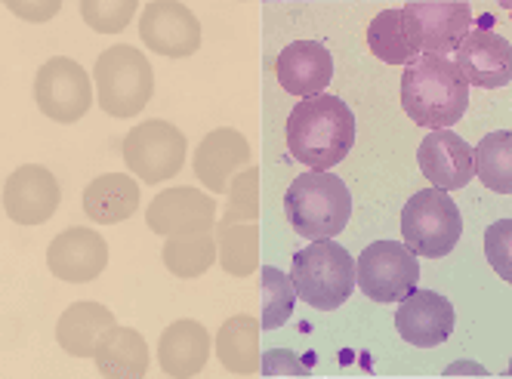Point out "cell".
I'll return each instance as SVG.
<instances>
[{
	"label": "cell",
	"mask_w": 512,
	"mask_h": 379,
	"mask_svg": "<svg viewBox=\"0 0 512 379\" xmlns=\"http://www.w3.org/2000/svg\"><path fill=\"white\" fill-rule=\"evenodd\" d=\"M287 151L309 170H334L349 158L358 136L352 108L331 93L306 96L287 118Z\"/></svg>",
	"instance_id": "1"
},
{
	"label": "cell",
	"mask_w": 512,
	"mask_h": 379,
	"mask_svg": "<svg viewBox=\"0 0 512 379\" xmlns=\"http://www.w3.org/2000/svg\"><path fill=\"white\" fill-rule=\"evenodd\" d=\"M401 108L426 130L454 127L469 108V81L454 59L420 53L401 74Z\"/></svg>",
	"instance_id": "2"
},
{
	"label": "cell",
	"mask_w": 512,
	"mask_h": 379,
	"mask_svg": "<svg viewBox=\"0 0 512 379\" xmlns=\"http://www.w3.org/2000/svg\"><path fill=\"white\" fill-rule=\"evenodd\" d=\"M290 229L306 241L337 238L352 219V192L331 170H306L284 195Z\"/></svg>",
	"instance_id": "3"
},
{
	"label": "cell",
	"mask_w": 512,
	"mask_h": 379,
	"mask_svg": "<svg viewBox=\"0 0 512 379\" xmlns=\"http://www.w3.org/2000/svg\"><path fill=\"white\" fill-rule=\"evenodd\" d=\"M290 281L297 287V299L318 312H334L355 293V259L334 238L309 241L294 253Z\"/></svg>",
	"instance_id": "4"
},
{
	"label": "cell",
	"mask_w": 512,
	"mask_h": 379,
	"mask_svg": "<svg viewBox=\"0 0 512 379\" xmlns=\"http://www.w3.org/2000/svg\"><path fill=\"white\" fill-rule=\"evenodd\" d=\"M99 108L112 118H133L155 93V71L136 47H108L93 68Z\"/></svg>",
	"instance_id": "5"
},
{
	"label": "cell",
	"mask_w": 512,
	"mask_h": 379,
	"mask_svg": "<svg viewBox=\"0 0 512 379\" xmlns=\"http://www.w3.org/2000/svg\"><path fill=\"white\" fill-rule=\"evenodd\" d=\"M460 235L463 216L445 188L429 185L423 192L411 195L405 210H401V241L417 256L442 259L460 244Z\"/></svg>",
	"instance_id": "6"
},
{
	"label": "cell",
	"mask_w": 512,
	"mask_h": 379,
	"mask_svg": "<svg viewBox=\"0 0 512 379\" xmlns=\"http://www.w3.org/2000/svg\"><path fill=\"white\" fill-rule=\"evenodd\" d=\"M417 281L420 262L405 241H374L355 259V287L380 306H398Z\"/></svg>",
	"instance_id": "7"
},
{
	"label": "cell",
	"mask_w": 512,
	"mask_h": 379,
	"mask_svg": "<svg viewBox=\"0 0 512 379\" xmlns=\"http://www.w3.org/2000/svg\"><path fill=\"white\" fill-rule=\"evenodd\" d=\"M124 164L145 185L173 179L189 155L186 133L167 121H142L124 136Z\"/></svg>",
	"instance_id": "8"
},
{
	"label": "cell",
	"mask_w": 512,
	"mask_h": 379,
	"mask_svg": "<svg viewBox=\"0 0 512 379\" xmlns=\"http://www.w3.org/2000/svg\"><path fill=\"white\" fill-rule=\"evenodd\" d=\"M34 102L50 121L75 124L93 105V81L75 59L53 56L34 74Z\"/></svg>",
	"instance_id": "9"
},
{
	"label": "cell",
	"mask_w": 512,
	"mask_h": 379,
	"mask_svg": "<svg viewBox=\"0 0 512 379\" xmlns=\"http://www.w3.org/2000/svg\"><path fill=\"white\" fill-rule=\"evenodd\" d=\"M139 37L158 56L186 59L201 47V22L182 0H152L139 16Z\"/></svg>",
	"instance_id": "10"
},
{
	"label": "cell",
	"mask_w": 512,
	"mask_h": 379,
	"mask_svg": "<svg viewBox=\"0 0 512 379\" xmlns=\"http://www.w3.org/2000/svg\"><path fill=\"white\" fill-rule=\"evenodd\" d=\"M145 222L155 235H195L213 232L219 222V204L192 185L164 188V192L145 210Z\"/></svg>",
	"instance_id": "11"
},
{
	"label": "cell",
	"mask_w": 512,
	"mask_h": 379,
	"mask_svg": "<svg viewBox=\"0 0 512 379\" xmlns=\"http://www.w3.org/2000/svg\"><path fill=\"white\" fill-rule=\"evenodd\" d=\"M457 327L454 302L435 290L414 287L405 299L398 302L395 312V330L408 346L417 349H435L448 343V336Z\"/></svg>",
	"instance_id": "12"
},
{
	"label": "cell",
	"mask_w": 512,
	"mask_h": 379,
	"mask_svg": "<svg viewBox=\"0 0 512 379\" xmlns=\"http://www.w3.org/2000/svg\"><path fill=\"white\" fill-rule=\"evenodd\" d=\"M417 164L429 185L460 192L475 179V151L472 145L448 130H429L417 148Z\"/></svg>",
	"instance_id": "13"
},
{
	"label": "cell",
	"mask_w": 512,
	"mask_h": 379,
	"mask_svg": "<svg viewBox=\"0 0 512 379\" xmlns=\"http://www.w3.org/2000/svg\"><path fill=\"white\" fill-rule=\"evenodd\" d=\"M454 56L469 87L497 90L512 81V44L491 28H469Z\"/></svg>",
	"instance_id": "14"
},
{
	"label": "cell",
	"mask_w": 512,
	"mask_h": 379,
	"mask_svg": "<svg viewBox=\"0 0 512 379\" xmlns=\"http://www.w3.org/2000/svg\"><path fill=\"white\" fill-rule=\"evenodd\" d=\"M62 201L56 176L41 164H25L4 182V210L19 225H44Z\"/></svg>",
	"instance_id": "15"
},
{
	"label": "cell",
	"mask_w": 512,
	"mask_h": 379,
	"mask_svg": "<svg viewBox=\"0 0 512 379\" xmlns=\"http://www.w3.org/2000/svg\"><path fill=\"white\" fill-rule=\"evenodd\" d=\"M47 265L59 281L68 284H90L96 281L105 265H108V244L99 232L81 229V225H71V229L59 232L50 247H47Z\"/></svg>",
	"instance_id": "16"
},
{
	"label": "cell",
	"mask_w": 512,
	"mask_h": 379,
	"mask_svg": "<svg viewBox=\"0 0 512 379\" xmlns=\"http://www.w3.org/2000/svg\"><path fill=\"white\" fill-rule=\"evenodd\" d=\"M198 182L213 195H226L229 182L250 167V142L235 127H216L210 130L192 158Z\"/></svg>",
	"instance_id": "17"
},
{
	"label": "cell",
	"mask_w": 512,
	"mask_h": 379,
	"mask_svg": "<svg viewBox=\"0 0 512 379\" xmlns=\"http://www.w3.org/2000/svg\"><path fill=\"white\" fill-rule=\"evenodd\" d=\"M275 78L284 93L297 99L318 96L334 81V56L321 41H290L278 53Z\"/></svg>",
	"instance_id": "18"
},
{
	"label": "cell",
	"mask_w": 512,
	"mask_h": 379,
	"mask_svg": "<svg viewBox=\"0 0 512 379\" xmlns=\"http://www.w3.org/2000/svg\"><path fill=\"white\" fill-rule=\"evenodd\" d=\"M405 10L417 25L423 53H454L472 28V10L463 0H411Z\"/></svg>",
	"instance_id": "19"
},
{
	"label": "cell",
	"mask_w": 512,
	"mask_h": 379,
	"mask_svg": "<svg viewBox=\"0 0 512 379\" xmlns=\"http://www.w3.org/2000/svg\"><path fill=\"white\" fill-rule=\"evenodd\" d=\"M210 346L213 343L204 324L192 318L173 321L158 339V364L167 376H176V379L198 376L207 367Z\"/></svg>",
	"instance_id": "20"
},
{
	"label": "cell",
	"mask_w": 512,
	"mask_h": 379,
	"mask_svg": "<svg viewBox=\"0 0 512 379\" xmlns=\"http://www.w3.org/2000/svg\"><path fill=\"white\" fill-rule=\"evenodd\" d=\"M368 47L371 53L386 62V65H411L423 47H420V34H417V25L414 19L408 16L405 7H392V10H383L371 19L368 25Z\"/></svg>",
	"instance_id": "21"
},
{
	"label": "cell",
	"mask_w": 512,
	"mask_h": 379,
	"mask_svg": "<svg viewBox=\"0 0 512 379\" xmlns=\"http://www.w3.org/2000/svg\"><path fill=\"white\" fill-rule=\"evenodd\" d=\"M115 327V312L99 302H75L59 315L56 339L59 346L75 358H93L99 339Z\"/></svg>",
	"instance_id": "22"
},
{
	"label": "cell",
	"mask_w": 512,
	"mask_h": 379,
	"mask_svg": "<svg viewBox=\"0 0 512 379\" xmlns=\"http://www.w3.org/2000/svg\"><path fill=\"white\" fill-rule=\"evenodd\" d=\"M96 370L108 379H142L149 373V346L139 330L133 327H112L93 352Z\"/></svg>",
	"instance_id": "23"
},
{
	"label": "cell",
	"mask_w": 512,
	"mask_h": 379,
	"mask_svg": "<svg viewBox=\"0 0 512 379\" xmlns=\"http://www.w3.org/2000/svg\"><path fill=\"white\" fill-rule=\"evenodd\" d=\"M84 213L99 225H115L130 219L139 210V185L127 173H105L96 176L84 188Z\"/></svg>",
	"instance_id": "24"
},
{
	"label": "cell",
	"mask_w": 512,
	"mask_h": 379,
	"mask_svg": "<svg viewBox=\"0 0 512 379\" xmlns=\"http://www.w3.org/2000/svg\"><path fill=\"white\" fill-rule=\"evenodd\" d=\"M260 321L250 315L229 318L216 333V358L229 373L250 376L260 370Z\"/></svg>",
	"instance_id": "25"
},
{
	"label": "cell",
	"mask_w": 512,
	"mask_h": 379,
	"mask_svg": "<svg viewBox=\"0 0 512 379\" xmlns=\"http://www.w3.org/2000/svg\"><path fill=\"white\" fill-rule=\"evenodd\" d=\"M216 253L223 272L232 278H247L260 265V229L253 222H219L216 225Z\"/></svg>",
	"instance_id": "26"
},
{
	"label": "cell",
	"mask_w": 512,
	"mask_h": 379,
	"mask_svg": "<svg viewBox=\"0 0 512 379\" xmlns=\"http://www.w3.org/2000/svg\"><path fill=\"white\" fill-rule=\"evenodd\" d=\"M167 272L176 278H201L210 272V265L219 259L216 253V235L213 232H195V235H170L161 253Z\"/></svg>",
	"instance_id": "27"
},
{
	"label": "cell",
	"mask_w": 512,
	"mask_h": 379,
	"mask_svg": "<svg viewBox=\"0 0 512 379\" xmlns=\"http://www.w3.org/2000/svg\"><path fill=\"white\" fill-rule=\"evenodd\" d=\"M475 151V176L497 195H512V130H494L479 139Z\"/></svg>",
	"instance_id": "28"
},
{
	"label": "cell",
	"mask_w": 512,
	"mask_h": 379,
	"mask_svg": "<svg viewBox=\"0 0 512 379\" xmlns=\"http://www.w3.org/2000/svg\"><path fill=\"white\" fill-rule=\"evenodd\" d=\"M260 293H263V315H260V327L263 330H278L290 321L297 306V287L290 281V275H284L275 265H263L260 269Z\"/></svg>",
	"instance_id": "29"
},
{
	"label": "cell",
	"mask_w": 512,
	"mask_h": 379,
	"mask_svg": "<svg viewBox=\"0 0 512 379\" xmlns=\"http://www.w3.org/2000/svg\"><path fill=\"white\" fill-rule=\"evenodd\" d=\"M226 210L219 216V222H256L260 216V170L244 167L226 188Z\"/></svg>",
	"instance_id": "30"
},
{
	"label": "cell",
	"mask_w": 512,
	"mask_h": 379,
	"mask_svg": "<svg viewBox=\"0 0 512 379\" xmlns=\"http://www.w3.org/2000/svg\"><path fill=\"white\" fill-rule=\"evenodd\" d=\"M81 19L99 31V34H121L130 22L133 13L139 10V0H78Z\"/></svg>",
	"instance_id": "31"
},
{
	"label": "cell",
	"mask_w": 512,
	"mask_h": 379,
	"mask_svg": "<svg viewBox=\"0 0 512 379\" xmlns=\"http://www.w3.org/2000/svg\"><path fill=\"white\" fill-rule=\"evenodd\" d=\"M485 256L497 278L512 287V219H497L485 229Z\"/></svg>",
	"instance_id": "32"
},
{
	"label": "cell",
	"mask_w": 512,
	"mask_h": 379,
	"mask_svg": "<svg viewBox=\"0 0 512 379\" xmlns=\"http://www.w3.org/2000/svg\"><path fill=\"white\" fill-rule=\"evenodd\" d=\"M260 373L263 376H306L309 367L287 349H269L260 358Z\"/></svg>",
	"instance_id": "33"
},
{
	"label": "cell",
	"mask_w": 512,
	"mask_h": 379,
	"mask_svg": "<svg viewBox=\"0 0 512 379\" xmlns=\"http://www.w3.org/2000/svg\"><path fill=\"white\" fill-rule=\"evenodd\" d=\"M4 4L25 22H47L59 13L62 0H4Z\"/></svg>",
	"instance_id": "34"
},
{
	"label": "cell",
	"mask_w": 512,
	"mask_h": 379,
	"mask_svg": "<svg viewBox=\"0 0 512 379\" xmlns=\"http://www.w3.org/2000/svg\"><path fill=\"white\" fill-rule=\"evenodd\" d=\"M460 373H472V376H485L488 370L482 364H475V361H457L451 367H445V376H460Z\"/></svg>",
	"instance_id": "35"
},
{
	"label": "cell",
	"mask_w": 512,
	"mask_h": 379,
	"mask_svg": "<svg viewBox=\"0 0 512 379\" xmlns=\"http://www.w3.org/2000/svg\"><path fill=\"white\" fill-rule=\"evenodd\" d=\"M506 373H509V376H512V358H509V367H506Z\"/></svg>",
	"instance_id": "36"
},
{
	"label": "cell",
	"mask_w": 512,
	"mask_h": 379,
	"mask_svg": "<svg viewBox=\"0 0 512 379\" xmlns=\"http://www.w3.org/2000/svg\"><path fill=\"white\" fill-rule=\"evenodd\" d=\"M503 7H509V10H512V0H503Z\"/></svg>",
	"instance_id": "37"
}]
</instances>
